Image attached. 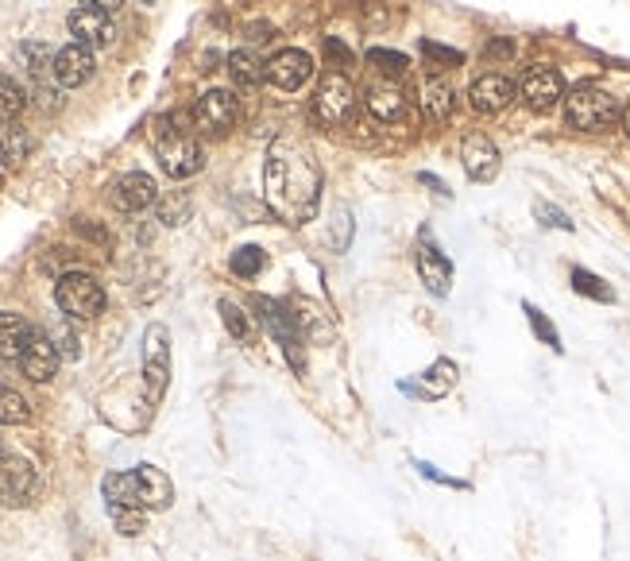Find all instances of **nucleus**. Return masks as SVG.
<instances>
[{
  "instance_id": "nucleus-21",
  "label": "nucleus",
  "mask_w": 630,
  "mask_h": 561,
  "mask_svg": "<svg viewBox=\"0 0 630 561\" xmlns=\"http://www.w3.org/2000/svg\"><path fill=\"white\" fill-rule=\"evenodd\" d=\"M453 113H457V89L445 78H430L426 89H422V117L430 120L433 128H441V124L453 120Z\"/></svg>"
},
{
  "instance_id": "nucleus-33",
  "label": "nucleus",
  "mask_w": 630,
  "mask_h": 561,
  "mask_svg": "<svg viewBox=\"0 0 630 561\" xmlns=\"http://www.w3.org/2000/svg\"><path fill=\"white\" fill-rule=\"evenodd\" d=\"M418 51H422V59H426L430 70H449V66H460V62H464V51L445 47V43H437V39H422Z\"/></svg>"
},
{
  "instance_id": "nucleus-13",
  "label": "nucleus",
  "mask_w": 630,
  "mask_h": 561,
  "mask_svg": "<svg viewBox=\"0 0 630 561\" xmlns=\"http://www.w3.org/2000/svg\"><path fill=\"white\" fill-rule=\"evenodd\" d=\"M236 117H240V105H236V97L229 89H209V93H201L198 105H194V124L201 132H209V136L232 132Z\"/></svg>"
},
{
  "instance_id": "nucleus-11",
  "label": "nucleus",
  "mask_w": 630,
  "mask_h": 561,
  "mask_svg": "<svg viewBox=\"0 0 630 561\" xmlns=\"http://www.w3.org/2000/svg\"><path fill=\"white\" fill-rule=\"evenodd\" d=\"M66 28L74 35V43H82L89 51H105V47H113L116 43V24L109 12H101V8H74L70 16H66Z\"/></svg>"
},
{
  "instance_id": "nucleus-41",
  "label": "nucleus",
  "mask_w": 630,
  "mask_h": 561,
  "mask_svg": "<svg viewBox=\"0 0 630 561\" xmlns=\"http://www.w3.org/2000/svg\"><path fill=\"white\" fill-rule=\"evenodd\" d=\"M418 473L430 476V480H437V484H449V488H468L464 480H453V476H441L437 469H433V465H426V461H418Z\"/></svg>"
},
{
  "instance_id": "nucleus-39",
  "label": "nucleus",
  "mask_w": 630,
  "mask_h": 561,
  "mask_svg": "<svg viewBox=\"0 0 630 561\" xmlns=\"http://www.w3.org/2000/svg\"><path fill=\"white\" fill-rule=\"evenodd\" d=\"M186 213H190V202H186V198H178V202H163V209H159V221H163V225H182V221H186Z\"/></svg>"
},
{
  "instance_id": "nucleus-1",
  "label": "nucleus",
  "mask_w": 630,
  "mask_h": 561,
  "mask_svg": "<svg viewBox=\"0 0 630 561\" xmlns=\"http://www.w3.org/2000/svg\"><path fill=\"white\" fill-rule=\"evenodd\" d=\"M263 198L287 225L314 221L321 206V167L302 140H275L263 159Z\"/></svg>"
},
{
  "instance_id": "nucleus-6",
  "label": "nucleus",
  "mask_w": 630,
  "mask_h": 561,
  "mask_svg": "<svg viewBox=\"0 0 630 561\" xmlns=\"http://www.w3.org/2000/svg\"><path fill=\"white\" fill-rule=\"evenodd\" d=\"M167 384H171V333L167 325H147L144 333V387L147 399L159 403L167 395Z\"/></svg>"
},
{
  "instance_id": "nucleus-25",
  "label": "nucleus",
  "mask_w": 630,
  "mask_h": 561,
  "mask_svg": "<svg viewBox=\"0 0 630 561\" xmlns=\"http://www.w3.org/2000/svg\"><path fill=\"white\" fill-rule=\"evenodd\" d=\"M453 384H457V364L453 360H437L430 372L422 376V384H402V391L422 395V399H441Z\"/></svg>"
},
{
  "instance_id": "nucleus-34",
  "label": "nucleus",
  "mask_w": 630,
  "mask_h": 561,
  "mask_svg": "<svg viewBox=\"0 0 630 561\" xmlns=\"http://www.w3.org/2000/svg\"><path fill=\"white\" fill-rule=\"evenodd\" d=\"M229 264L240 279H256L259 271H263V264H267V256H263V248H256V244H244V248L232 252Z\"/></svg>"
},
{
  "instance_id": "nucleus-10",
  "label": "nucleus",
  "mask_w": 630,
  "mask_h": 561,
  "mask_svg": "<svg viewBox=\"0 0 630 561\" xmlns=\"http://www.w3.org/2000/svg\"><path fill=\"white\" fill-rule=\"evenodd\" d=\"M39 496V473L24 457H0V503L4 507H28Z\"/></svg>"
},
{
  "instance_id": "nucleus-19",
  "label": "nucleus",
  "mask_w": 630,
  "mask_h": 561,
  "mask_svg": "<svg viewBox=\"0 0 630 561\" xmlns=\"http://www.w3.org/2000/svg\"><path fill=\"white\" fill-rule=\"evenodd\" d=\"M58 364H62V356H58L55 341L47 333H35V341H31L24 360H20V372L28 376L31 384H51L58 376Z\"/></svg>"
},
{
  "instance_id": "nucleus-22",
  "label": "nucleus",
  "mask_w": 630,
  "mask_h": 561,
  "mask_svg": "<svg viewBox=\"0 0 630 561\" xmlns=\"http://www.w3.org/2000/svg\"><path fill=\"white\" fill-rule=\"evenodd\" d=\"M136 480H140V507H144V511H167L174 503V484L167 480L163 469L140 465V469H136Z\"/></svg>"
},
{
  "instance_id": "nucleus-23",
  "label": "nucleus",
  "mask_w": 630,
  "mask_h": 561,
  "mask_svg": "<svg viewBox=\"0 0 630 561\" xmlns=\"http://www.w3.org/2000/svg\"><path fill=\"white\" fill-rule=\"evenodd\" d=\"M16 62H20V70L31 78V86H47V82L55 78V74H51L55 55H51V47H47V43H39V39L20 43V47H16Z\"/></svg>"
},
{
  "instance_id": "nucleus-8",
  "label": "nucleus",
  "mask_w": 630,
  "mask_h": 561,
  "mask_svg": "<svg viewBox=\"0 0 630 561\" xmlns=\"http://www.w3.org/2000/svg\"><path fill=\"white\" fill-rule=\"evenodd\" d=\"M518 97H522L526 109H534V113L557 109V101H565V78H561V70L549 66V62H534V66L522 74V82H518Z\"/></svg>"
},
{
  "instance_id": "nucleus-44",
  "label": "nucleus",
  "mask_w": 630,
  "mask_h": 561,
  "mask_svg": "<svg viewBox=\"0 0 630 561\" xmlns=\"http://www.w3.org/2000/svg\"><path fill=\"white\" fill-rule=\"evenodd\" d=\"M422 182H426V186H433V190H437L441 198H449V190H445V182H437V178H433V175H422Z\"/></svg>"
},
{
  "instance_id": "nucleus-17",
  "label": "nucleus",
  "mask_w": 630,
  "mask_h": 561,
  "mask_svg": "<svg viewBox=\"0 0 630 561\" xmlns=\"http://www.w3.org/2000/svg\"><path fill=\"white\" fill-rule=\"evenodd\" d=\"M511 101H515V82L503 78V74H484V78H476L472 89H468V105H472L476 113H484V117L503 113Z\"/></svg>"
},
{
  "instance_id": "nucleus-27",
  "label": "nucleus",
  "mask_w": 630,
  "mask_h": 561,
  "mask_svg": "<svg viewBox=\"0 0 630 561\" xmlns=\"http://www.w3.org/2000/svg\"><path fill=\"white\" fill-rule=\"evenodd\" d=\"M24 109H28V89L20 86L12 74H0V124L20 120Z\"/></svg>"
},
{
  "instance_id": "nucleus-24",
  "label": "nucleus",
  "mask_w": 630,
  "mask_h": 561,
  "mask_svg": "<svg viewBox=\"0 0 630 561\" xmlns=\"http://www.w3.org/2000/svg\"><path fill=\"white\" fill-rule=\"evenodd\" d=\"M229 78L240 89H256L267 78V62L259 59L252 47H240V51L229 55Z\"/></svg>"
},
{
  "instance_id": "nucleus-5",
  "label": "nucleus",
  "mask_w": 630,
  "mask_h": 561,
  "mask_svg": "<svg viewBox=\"0 0 630 561\" xmlns=\"http://www.w3.org/2000/svg\"><path fill=\"white\" fill-rule=\"evenodd\" d=\"M256 310L259 318H263V325L275 333V341L283 345L290 372L302 376L306 372V349H302V325L294 318V310H287L283 302H271V298H256Z\"/></svg>"
},
{
  "instance_id": "nucleus-26",
  "label": "nucleus",
  "mask_w": 630,
  "mask_h": 561,
  "mask_svg": "<svg viewBox=\"0 0 630 561\" xmlns=\"http://www.w3.org/2000/svg\"><path fill=\"white\" fill-rule=\"evenodd\" d=\"M101 496L109 507H140V480L132 473H109L101 480Z\"/></svg>"
},
{
  "instance_id": "nucleus-32",
  "label": "nucleus",
  "mask_w": 630,
  "mask_h": 561,
  "mask_svg": "<svg viewBox=\"0 0 630 561\" xmlns=\"http://www.w3.org/2000/svg\"><path fill=\"white\" fill-rule=\"evenodd\" d=\"M28 418H31L28 399H24L16 387H8L0 380V422H4V426H24Z\"/></svg>"
},
{
  "instance_id": "nucleus-7",
  "label": "nucleus",
  "mask_w": 630,
  "mask_h": 561,
  "mask_svg": "<svg viewBox=\"0 0 630 561\" xmlns=\"http://www.w3.org/2000/svg\"><path fill=\"white\" fill-rule=\"evenodd\" d=\"M352 113H356V89H352V82L344 78L341 70L325 74L314 93V117L321 124H329V128H341V124L352 120Z\"/></svg>"
},
{
  "instance_id": "nucleus-36",
  "label": "nucleus",
  "mask_w": 630,
  "mask_h": 561,
  "mask_svg": "<svg viewBox=\"0 0 630 561\" xmlns=\"http://www.w3.org/2000/svg\"><path fill=\"white\" fill-rule=\"evenodd\" d=\"M368 66H375V70H379V74H387V78H402V74H406V66H410V59L399 55V51L372 47V51H368Z\"/></svg>"
},
{
  "instance_id": "nucleus-4",
  "label": "nucleus",
  "mask_w": 630,
  "mask_h": 561,
  "mask_svg": "<svg viewBox=\"0 0 630 561\" xmlns=\"http://www.w3.org/2000/svg\"><path fill=\"white\" fill-rule=\"evenodd\" d=\"M55 302L66 318L89 322V318H97V314L105 310V291H101V283H97L93 275H86V271H66L55 283Z\"/></svg>"
},
{
  "instance_id": "nucleus-15",
  "label": "nucleus",
  "mask_w": 630,
  "mask_h": 561,
  "mask_svg": "<svg viewBox=\"0 0 630 561\" xmlns=\"http://www.w3.org/2000/svg\"><path fill=\"white\" fill-rule=\"evenodd\" d=\"M155 202H159V186L144 171H128V175H120L113 182V206L120 213H144Z\"/></svg>"
},
{
  "instance_id": "nucleus-9",
  "label": "nucleus",
  "mask_w": 630,
  "mask_h": 561,
  "mask_svg": "<svg viewBox=\"0 0 630 561\" xmlns=\"http://www.w3.org/2000/svg\"><path fill=\"white\" fill-rule=\"evenodd\" d=\"M314 55L310 51H298V47H287V51H275L267 59V82L283 93H298L302 86H310L314 78Z\"/></svg>"
},
{
  "instance_id": "nucleus-40",
  "label": "nucleus",
  "mask_w": 630,
  "mask_h": 561,
  "mask_svg": "<svg viewBox=\"0 0 630 561\" xmlns=\"http://www.w3.org/2000/svg\"><path fill=\"white\" fill-rule=\"evenodd\" d=\"M325 59H329V66H348V62H352V51L344 47L341 39H325Z\"/></svg>"
},
{
  "instance_id": "nucleus-31",
  "label": "nucleus",
  "mask_w": 630,
  "mask_h": 561,
  "mask_svg": "<svg viewBox=\"0 0 630 561\" xmlns=\"http://www.w3.org/2000/svg\"><path fill=\"white\" fill-rule=\"evenodd\" d=\"M573 291L584 298H592V302H615V291L603 283L596 271H588V267H573Z\"/></svg>"
},
{
  "instance_id": "nucleus-18",
  "label": "nucleus",
  "mask_w": 630,
  "mask_h": 561,
  "mask_svg": "<svg viewBox=\"0 0 630 561\" xmlns=\"http://www.w3.org/2000/svg\"><path fill=\"white\" fill-rule=\"evenodd\" d=\"M35 325L24 318V314H12V310H0V360L8 364H20L28 345L35 341Z\"/></svg>"
},
{
  "instance_id": "nucleus-12",
  "label": "nucleus",
  "mask_w": 630,
  "mask_h": 561,
  "mask_svg": "<svg viewBox=\"0 0 630 561\" xmlns=\"http://www.w3.org/2000/svg\"><path fill=\"white\" fill-rule=\"evenodd\" d=\"M414 264H418V275H422V287H426L433 298H445L453 291V260L437 248V240H433L430 233L418 240Z\"/></svg>"
},
{
  "instance_id": "nucleus-20",
  "label": "nucleus",
  "mask_w": 630,
  "mask_h": 561,
  "mask_svg": "<svg viewBox=\"0 0 630 561\" xmlns=\"http://www.w3.org/2000/svg\"><path fill=\"white\" fill-rule=\"evenodd\" d=\"M368 113H372L379 124H395L410 113V97H406V89L399 82H391V78H383V82H375L368 89Z\"/></svg>"
},
{
  "instance_id": "nucleus-28",
  "label": "nucleus",
  "mask_w": 630,
  "mask_h": 561,
  "mask_svg": "<svg viewBox=\"0 0 630 561\" xmlns=\"http://www.w3.org/2000/svg\"><path fill=\"white\" fill-rule=\"evenodd\" d=\"M28 151H31V140H28V132L12 120V124H4L0 128V155H4V163H24L28 159Z\"/></svg>"
},
{
  "instance_id": "nucleus-45",
  "label": "nucleus",
  "mask_w": 630,
  "mask_h": 561,
  "mask_svg": "<svg viewBox=\"0 0 630 561\" xmlns=\"http://www.w3.org/2000/svg\"><path fill=\"white\" fill-rule=\"evenodd\" d=\"M623 128H627V136H630V109H623Z\"/></svg>"
},
{
  "instance_id": "nucleus-30",
  "label": "nucleus",
  "mask_w": 630,
  "mask_h": 561,
  "mask_svg": "<svg viewBox=\"0 0 630 561\" xmlns=\"http://www.w3.org/2000/svg\"><path fill=\"white\" fill-rule=\"evenodd\" d=\"M522 314H526V322L534 329V337L542 341L545 349H553V353H565V345H561V333H557V325L545 318L542 310L534 306V302H522Z\"/></svg>"
},
{
  "instance_id": "nucleus-2",
  "label": "nucleus",
  "mask_w": 630,
  "mask_h": 561,
  "mask_svg": "<svg viewBox=\"0 0 630 561\" xmlns=\"http://www.w3.org/2000/svg\"><path fill=\"white\" fill-rule=\"evenodd\" d=\"M565 120L576 132H607L623 120L619 101L600 86H576L565 93Z\"/></svg>"
},
{
  "instance_id": "nucleus-16",
  "label": "nucleus",
  "mask_w": 630,
  "mask_h": 561,
  "mask_svg": "<svg viewBox=\"0 0 630 561\" xmlns=\"http://www.w3.org/2000/svg\"><path fill=\"white\" fill-rule=\"evenodd\" d=\"M460 159H464V175L472 178V182H491V178L499 175V167H503V155H499V148L487 140L484 132H472L464 140Z\"/></svg>"
},
{
  "instance_id": "nucleus-37",
  "label": "nucleus",
  "mask_w": 630,
  "mask_h": 561,
  "mask_svg": "<svg viewBox=\"0 0 630 561\" xmlns=\"http://www.w3.org/2000/svg\"><path fill=\"white\" fill-rule=\"evenodd\" d=\"M534 217L542 221L545 229H561V233H573L576 225L569 221V213L565 209H557L553 202H534Z\"/></svg>"
},
{
  "instance_id": "nucleus-14",
  "label": "nucleus",
  "mask_w": 630,
  "mask_h": 561,
  "mask_svg": "<svg viewBox=\"0 0 630 561\" xmlns=\"http://www.w3.org/2000/svg\"><path fill=\"white\" fill-rule=\"evenodd\" d=\"M51 74H55V86H62V89H82L89 78L97 74L93 51H89V47H82V43H66V47H58Z\"/></svg>"
},
{
  "instance_id": "nucleus-46",
  "label": "nucleus",
  "mask_w": 630,
  "mask_h": 561,
  "mask_svg": "<svg viewBox=\"0 0 630 561\" xmlns=\"http://www.w3.org/2000/svg\"><path fill=\"white\" fill-rule=\"evenodd\" d=\"M140 4H155V0H140Z\"/></svg>"
},
{
  "instance_id": "nucleus-35",
  "label": "nucleus",
  "mask_w": 630,
  "mask_h": 561,
  "mask_svg": "<svg viewBox=\"0 0 630 561\" xmlns=\"http://www.w3.org/2000/svg\"><path fill=\"white\" fill-rule=\"evenodd\" d=\"M109 515H113L116 531L124 534V538H136V534H144L147 527L144 507H109Z\"/></svg>"
},
{
  "instance_id": "nucleus-42",
  "label": "nucleus",
  "mask_w": 630,
  "mask_h": 561,
  "mask_svg": "<svg viewBox=\"0 0 630 561\" xmlns=\"http://www.w3.org/2000/svg\"><path fill=\"white\" fill-rule=\"evenodd\" d=\"M78 4H82V8H101V12H109V16H113L124 0H78Z\"/></svg>"
},
{
  "instance_id": "nucleus-43",
  "label": "nucleus",
  "mask_w": 630,
  "mask_h": 561,
  "mask_svg": "<svg viewBox=\"0 0 630 561\" xmlns=\"http://www.w3.org/2000/svg\"><path fill=\"white\" fill-rule=\"evenodd\" d=\"M487 55H515V43H507V39H503V43H491Z\"/></svg>"
},
{
  "instance_id": "nucleus-29",
  "label": "nucleus",
  "mask_w": 630,
  "mask_h": 561,
  "mask_svg": "<svg viewBox=\"0 0 630 561\" xmlns=\"http://www.w3.org/2000/svg\"><path fill=\"white\" fill-rule=\"evenodd\" d=\"M221 322H225V329H229L240 345H248V341L256 337V325H252V318H248V310L236 306L232 298H221Z\"/></svg>"
},
{
  "instance_id": "nucleus-38",
  "label": "nucleus",
  "mask_w": 630,
  "mask_h": 561,
  "mask_svg": "<svg viewBox=\"0 0 630 561\" xmlns=\"http://www.w3.org/2000/svg\"><path fill=\"white\" fill-rule=\"evenodd\" d=\"M51 341H55L58 356H66V360H78V356H82V341H78V333H74L70 325H55V329H51Z\"/></svg>"
},
{
  "instance_id": "nucleus-3",
  "label": "nucleus",
  "mask_w": 630,
  "mask_h": 561,
  "mask_svg": "<svg viewBox=\"0 0 630 561\" xmlns=\"http://www.w3.org/2000/svg\"><path fill=\"white\" fill-rule=\"evenodd\" d=\"M151 140H155V155H159V167L167 171V178H190L201 171L198 140H194L186 128H178L174 117L155 120Z\"/></svg>"
}]
</instances>
